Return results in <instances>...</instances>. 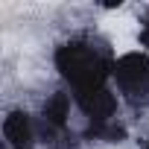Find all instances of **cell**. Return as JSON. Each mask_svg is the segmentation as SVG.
<instances>
[{"label":"cell","mask_w":149,"mask_h":149,"mask_svg":"<svg viewBox=\"0 0 149 149\" xmlns=\"http://www.w3.org/2000/svg\"><path fill=\"white\" fill-rule=\"evenodd\" d=\"M3 140H6V149H32L35 146L38 126L29 117V111H24V108L6 111V117H3Z\"/></svg>","instance_id":"cell-2"},{"label":"cell","mask_w":149,"mask_h":149,"mask_svg":"<svg viewBox=\"0 0 149 149\" xmlns=\"http://www.w3.org/2000/svg\"><path fill=\"white\" fill-rule=\"evenodd\" d=\"M111 85H114V91H117L123 100L140 102V100L149 94V53L129 50V53L114 56Z\"/></svg>","instance_id":"cell-1"}]
</instances>
